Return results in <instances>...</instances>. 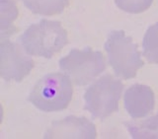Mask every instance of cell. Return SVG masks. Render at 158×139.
Instances as JSON below:
<instances>
[{
    "instance_id": "cell-1",
    "label": "cell",
    "mask_w": 158,
    "mask_h": 139,
    "mask_svg": "<svg viewBox=\"0 0 158 139\" xmlns=\"http://www.w3.org/2000/svg\"><path fill=\"white\" fill-rule=\"evenodd\" d=\"M19 42L28 55L51 59L68 43V36L60 22L43 19L31 25Z\"/></svg>"
},
{
    "instance_id": "cell-2",
    "label": "cell",
    "mask_w": 158,
    "mask_h": 139,
    "mask_svg": "<svg viewBox=\"0 0 158 139\" xmlns=\"http://www.w3.org/2000/svg\"><path fill=\"white\" fill-rule=\"evenodd\" d=\"M72 95V81L67 74L49 73L35 84L28 100L40 111L56 112L67 108Z\"/></svg>"
},
{
    "instance_id": "cell-3",
    "label": "cell",
    "mask_w": 158,
    "mask_h": 139,
    "mask_svg": "<svg viewBox=\"0 0 158 139\" xmlns=\"http://www.w3.org/2000/svg\"><path fill=\"white\" fill-rule=\"evenodd\" d=\"M104 47L116 76L122 79L135 78L138 69L144 65L137 44L122 30L109 34Z\"/></svg>"
},
{
    "instance_id": "cell-4",
    "label": "cell",
    "mask_w": 158,
    "mask_h": 139,
    "mask_svg": "<svg viewBox=\"0 0 158 139\" xmlns=\"http://www.w3.org/2000/svg\"><path fill=\"white\" fill-rule=\"evenodd\" d=\"M123 84L110 74L99 78L84 94L85 110L95 118L105 120L118 110Z\"/></svg>"
},
{
    "instance_id": "cell-5",
    "label": "cell",
    "mask_w": 158,
    "mask_h": 139,
    "mask_svg": "<svg viewBox=\"0 0 158 139\" xmlns=\"http://www.w3.org/2000/svg\"><path fill=\"white\" fill-rule=\"evenodd\" d=\"M59 68L70 77L76 86H85L106 69L105 56L101 51L87 47L74 48L58 61Z\"/></svg>"
},
{
    "instance_id": "cell-6",
    "label": "cell",
    "mask_w": 158,
    "mask_h": 139,
    "mask_svg": "<svg viewBox=\"0 0 158 139\" xmlns=\"http://www.w3.org/2000/svg\"><path fill=\"white\" fill-rule=\"evenodd\" d=\"M0 76L5 81L22 82L34 68L32 58L8 39H0Z\"/></svg>"
},
{
    "instance_id": "cell-7",
    "label": "cell",
    "mask_w": 158,
    "mask_h": 139,
    "mask_svg": "<svg viewBox=\"0 0 158 139\" xmlns=\"http://www.w3.org/2000/svg\"><path fill=\"white\" fill-rule=\"evenodd\" d=\"M44 138H76L95 139L96 126L86 117H67L60 121H53L44 133Z\"/></svg>"
},
{
    "instance_id": "cell-8",
    "label": "cell",
    "mask_w": 158,
    "mask_h": 139,
    "mask_svg": "<svg viewBox=\"0 0 158 139\" xmlns=\"http://www.w3.org/2000/svg\"><path fill=\"white\" fill-rule=\"evenodd\" d=\"M123 105L127 112L133 120L145 117L154 110L155 95L150 87L135 84L127 89Z\"/></svg>"
},
{
    "instance_id": "cell-9",
    "label": "cell",
    "mask_w": 158,
    "mask_h": 139,
    "mask_svg": "<svg viewBox=\"0 0 158 139\" xmlns=\"http://www.w3.org/2000/svg\"><path fill=\"white\" fill-rule=\"evenodd\" d=\"M22 2L31 12L42 16L60 14L69 5V0H22Z\"/></svg>"
},
{
    "instance_id": "cell-10",
    "label": "cell",
    "mask_w": 158,
    "mask_h": 139,
    "mask_svg": "<svg viewBox=\"0 0 158 139\" xmlns=\"http://www.w3.org/2000/svg\"><path fill=\"white\" fill-rule=\"evenodd\" d=\"M126 126L133 139H158V113L141 121L127 122Z\"/></svg>"
},
{
    "instance_id": "cell-11",
    "label": "cell",
    "mask_w": 158,
    "mask_h": 139,
    "mask_svg": "<svg viewBox=\"0 0 158 139\" xmlns=\"http://www.w3.org/2000/svg\"><path fill=\"white\" fill-rule=\"evenodd\" d=\"M0 12V39H9L17 32V28L14 27V21L18 17V8L15 0H1Z\"/></svg>"
},
{
    "instance_id": "cell-12",
    "label": "cell",
    "mask_w": 158,
    "mask_h": 139,
    "mask_svg": "<svg viewBox=\"0 0 158 139\" xmlns=\"http://www.w3.org/2000/svg\"><path fill=\"white\" fill-rule=\"evenodd\" d=\"M143 56L152 64H158V22L147 29L142 41Z\"/></svg>"
},
{
    "instance_id": "cell-13",
    "label": "cell",
    "mask_w": 158,
    "mask_h": 139,
    "mask_svg": "<svg viewBox=\"0 0 158 139\" xmlns=\"http://www.w3.org/2000/svg\"><path fill=\"white\" fill-rule=\"evenodd\" d=\"M118 9L130 14H139L150 8L153 0H115Z\"/></svg>"
}]
</instances>
